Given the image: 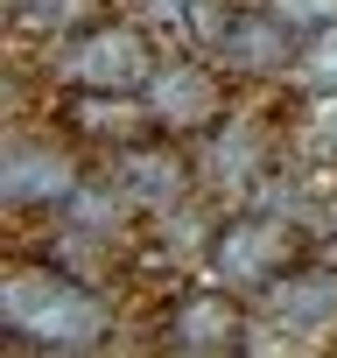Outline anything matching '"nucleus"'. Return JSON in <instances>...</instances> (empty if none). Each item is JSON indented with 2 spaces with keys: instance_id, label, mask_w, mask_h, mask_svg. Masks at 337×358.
I'll list each match as a JSON object with an SVG mask.
<instances>
[{
  "instance_id": "obj_3",
  "label": "nucleus",
  "mask_w": 337,
  "mask_h": 358,
  "mask_svg": "<svg viewBox=\"0 0 337 358\" xmlns=\"http://www.w3.org/2000/svg\"><path fill=\"white\" fill-rule=\"evenodd\" d=\"M155 71H162V64H155V50H148V29H127V22L85 29V36L71 43V57H64V78L85 85V92H134V85H148Z\"/></svg>"
},
{
  "instance_id": "obj_7",
  "label": "nucleus",
  "mask_w": 337,
  "mask_h": 358,
  "mask_svg": "<svg viewBox=\"0 0 337 358\" xmlns=\"http://www.w3.org/2000/svg\"><path fill=\"white\" fill-rule=\"evenodd\" d=\"M267 309L288 323V330H330L337 323V274L330 267H302V274H281L260 288Z\"/></svg>"
},
{
  "instance_id": "obj_1",
  "label": "nucleus",
  "mask_w": 337,
  "mask_h": 358,
  "mask_svg": "<svg viewBox=\"0 0 337 358\" xmlns=\"http://www.w3.org/2000/svg\"><path fill=\"white\" fill-rule=\"evenodd\" d=\"M0 323L29 344H50V351H85L106 337L113 309L99 288L71 281L64 267H15L0 281Z\"/></svg>"
},
{
  "instance_id": "obj_13",
  "label": "nucleus",
  "mask_w": 337,
  "mask_h": 358,
  "mask_svg": "<svg viewBox=\"0 0 337 358\" xmlns=\"http://www.w3.org/2000/svg\"><path fill=\"white\" fill-rule=\"evenodd\" d=\"M302 71H309L316 85H337V22H330V29H316V43H309Z\"/></svg>"
},
{
  "instance_id": "obj_2",
  "label": "nucleus",
  "mask_w": 337,
  "mask_h": 358,
  "mask_svg": "<svg viewBox=\"0 0 337 358\" xmlns=\"http://www.w3.org/2000/svg\"><path fill=\"white\" fill-rule=\"evenodd\" d=\"M302 232L288 218H225V232L211 239V274L218 288H267L295 267Z\"/></svg>"
},
{
  "instance_id": "obj_14",
  "label": "nucleus",
  "mask_w": 337,
  "mask_h": 358,
  "mask_svg": "<svg viewBox=\"0 0 337 358\" xmlns=\"http://www.w3.org/2000/svg\"><path fill=\"white\" fill-rule=\"evenodd\" d=\"M78 8H85V0H22V22H36V29H64Z\"/></svg>"
},
{
  "instance_id": "obj_5",
  "label": "nucleus",
  "mask_w": 337,
  "mask_h": 358,
  "mask_svg": "<svg viewBox=\"0 0 337 358\" xmlns=\"http://www.w3.org/2000/svg\"><path fill=\"white\" fill-rule=\"evenodd\" d=\"M168 344H176V351H246V344H253V337H246V309L225 302V288L183 295L176 316H168Z\"/></svg>"
},
{
  "instance_id": "obj_9",
  "label": "nucleus",
  "mask_w": 337,
  "mask_h": 358,
  "mask_svg": "<svg viewBox=\"0 0 337 358\" xmlns=\"http://www.w3.org/2000/svg\"><path fill=\"white\" fill-rule=\"evenodd\" d=\"M281 57H288V22H281L274 8L232 15V29L218 36V64H225V71H274Z\"/></svg>"
},
{
  "instance_id": "obj_8",
  "label": "nucleus",
  "mask_w": 337,
  "mask_h": 358,
  "mask_svg": "<svg viewBox=\"0 0 337 358\" xmlns=\"http://www.w3.org/2000/svg\"><path fill=\"white\" fill-rule=\"evenodd\" d=\"M183 183H190V169H183L176 155H162V148H127V155L113 162V190H120L127 204L168 211V197H183Z\"/></svg>"
},
{
  "instance_id": "obj_12",
  "label": "nucleus",
  "mask_w": 337,
  "mask_h": 358,
  "mask_svg": "<svg viewBox=\"0 0 337 358\" xmlns=\"http://www.w3.org/2000/svg\"><path fill=\"white\" fill-rule=\"evenodd\" d=\"M267 8H274L288 29H330V22H337V0H267Z\"/></svg>"
},
{
  "instance_id": "obj_4",
  "label": "nucleus",
  "mask_w": 337,
  "mask_h": 358,
  "mask_svg": "<svg viewBox=\"0 0 337 358\" xmlns=\"http://www.w3.org/2000/svg\"><path fill=\"white\" fill-rule=\"evenodd\" d=\"M148 106H155V120H162L168 134H197V127H211V120L225 113V85H218L211 64L176 57V64H162V71L148 78Z\"/></svg>"
},
{
  "instance_id": "obj_11",
  "label": "nucleus",
  "mask_w": 337,
  "mask_h": 358,
  "mask_svg": "<svg viewBox=\"0 0 337 358\" xmlns=\"http://www.w3.org/2000/svg\"><path fill=\"white\" fill-rule=\"evenodd\" d=\"M148 15L162 36H176L190 50H218V36L232 29V0H148Z\"/></svg>"
},
{
  "instance_id": "obj_6",
  "label": "nucleus",
  "mask_w": 337,
  "mask_h": 358,
  "mask_svg": "<svg viewBox=\"0 0 337 358\" xmlns=\"http://www.w3.org/2000/svg\"><path fill=\"white\" fill-rule=\"evenodd\" d=\"M71 190H78V169L57 148H15L8 162H0V197H8L15 211H36V204L57 211Z\"/></svg>"
},
{
  "instance_id": "obj_10",
  "label": "nucleus",
  "mask_w": 337,
  "mask_h": 358,
  "mask_svg": "<svg viewBox=\"0 0 337 358\" xmlns=\"http://www.w3.org/2000/svg\"><path fill=\"white\" fill-rule=\"evenodd\" d=\"M64 120L78 134H113V141H141L155 120V106H134L127 92H85V99H64Z\"/></svg>"
}]
</instances>
